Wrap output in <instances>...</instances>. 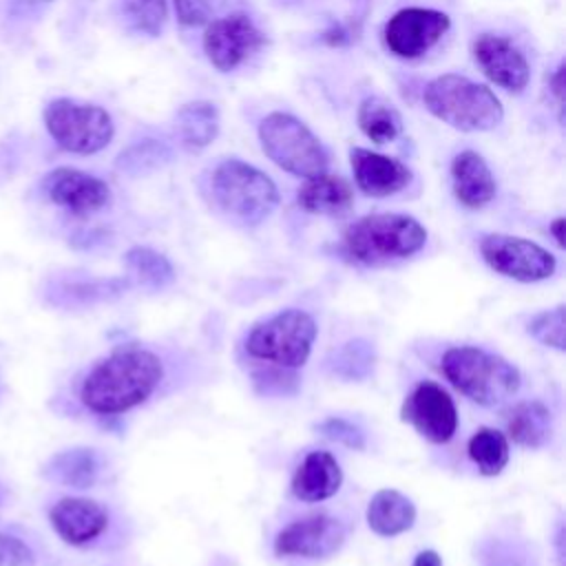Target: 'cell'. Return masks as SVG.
I'll list each match as a JSON object with an SVG mask.
<instances>
[{"mask_svg":"<svg viewBox=\"0 0 566 566\" xmlns=\"http://www.w3.org/2000/svg\"><path fill=\"white\" fill-rule=\"evenodd\" d=\"M356 119L365 137L371 139L374 144L394 142L402 126L398 111L380 97H365L358 106Z\"/></svg>","mask_w":566,"mask_h":566,"instance_id":"obj_27","label":"cell"},{"mask_svg":"<svg viewBox=\"0 0 566 566\" xmlns=\"http://www.w3.org/2000/svg\"><path fill=\"white\" fill-rule=\"evenodd\" d=\"M296 201L305 212L338 217L352 208L354 190L347 179L321 172L305 179V184L296 192Z\"/></svg>","mask_w":566,"mask_h":566,"instance_id":"obj_20","label":"cell"},{"mask_svg":"<svg viewBox=\"0 0 566 566\" xmlns=\"http://www.w3.org/2000/svg\"><path fill=\"white\" fill-rule=\"evenodd\" d=\"M265 44V35L245 13H232L212 20L203 33V51L208 62L221 71H234Z\"/></svg>","mask_w":566,"mask_h":566,"instance_id":"obj_11","label":"cell"},{"mask_svg":"<svg viewBox=\"0 0 566 566\" xmlns=\"http://www.w3.org/2000/svg\"><path fill=\"white\" fill-rule=\"evenodd\" d=\"M252 387L261 396H290L298 389L296 369L268 365L252 371Z\"/></svg>","mask_w":566,"mask_h":566,"instance_id":"obj_32","label":"cell"},{"mask_svg":"<svg viewBox=\"0 0 566 566\" xmlns=\"http://www.w3.org/2000/svg\"><path fill=\"white\" fill-rule=\"evenodd\" d=\"M451 27L447 13L424 7H407L394 13L385 24V44L398 57H418L427 53Z\"/></svg>","mask_w":566,"mask_h":566,"instance_id":"obj_12","label":"cell"},{"mask_svg":"<svg viewBox=\"0 0 566 566\" xmlns=\"http://www.w3.org/2000/svg\"><path fill=\"white\" fill-rule=\"evenodd\" d=\"M124 261H126L128 270L148 287L161 290V287L170 285L175 279L172 263L161 252H157L153 248L135 245L126 252Z\"/></svg>","mask_w":566,"mask_h":566,"instance_id":"obj_28","label":"cell"},{"mask_svg":"<svg viewBox=\"0 0 566 566\" xmlns=\"http://www.w3.org/2000/svg\"><path fill=\"white\" fill-rule=\"evenodd\" d=\"M119 9L133 31L150 38L161 33L168 15L166 0H119Z\"/></svg>","mask_w":566,"mask_h":566,"instance_id":"obj_29","label":"cell"},{"mask_svg":"<svg viewBox=\"0 0 566 566\" xmlns=\"http://www.w3.org/2000/svg\"><path fill=\"white\" fill-rule=\"evenodd\" d=\"M526 332L542 343L544 347L564 352V343H566V312L564 305H557L553 310H544L539 314H535L528 325Z\"/></svg>","mask_w":566,"mask_h":566,"instance_id":"obj_30","label":"cell"},{"mask_svg":"<svg viewBox=\"0 0 566 566\" xmlns=\"http://www.w3.org/2000/svg\"><path fill=\"white\" fill-rule=\"evenodd\" d=\"M451 186L455 199L471 210L484 208L495 197V177L475 150H462L451 161Z\"/></svg>","mask_w":566,"mask_h":566,"instance_id":"obj_18","label":"cell"},{"mask_svg":"<svg viewBox=\"0 0 566 566\" xmlns=\"http://www.w3.org/2000/svg\"><path fill=\"white\" fill-rule=\"evenodd\" d=\"M411 566H442V557H440L436 551L427 548V551H420V553L413 557V564H411Z\"/></svg>","mask_w":566,"mask_h":566,"instance_id":"obj_36","label":"cell"},{"mask_svg":"<svg viewBox=\"0 0 566 566\" xmlns=\"http://www.w3.org/2000/svg\"><path fill=\"white\" fill-rule=\"evenodd\" d=\"M164 378L161 358L144 347H122L102 358L84 376L80 400L102 416L124 413L146 402Z\"/></svg>","mask_w":566,"mask_h":566,"instance_id":"obj_1","label":"cell"},{"mask_svg":"<svg viewBox=\"0 0 566 566\" xmlns=\"http://www.w3.org/2000/svg\"><path fill=\"white\" fill-rule=\"evenodd\" d=\"M480 254L493 272L520 283L544 281L557 268L555 256L539 243L500 232L480 239Z\"/></svg>","mask_w":566,"mask_h":566,"instance_id":"obj_9","label":"cell"},{"mask_svg":"<svg viewBox=\"0 0 566 566\" xmlns=\"http://www.w3.org/2000/svg\"><path fill=\"white\" fill-rule=\"evenodd\" d=\"M365 520L376 535L396 537L413 526L416 506L405 493L396 489H380L371 495Z\"/></svg>","mask_w":566,"mask_h":566,"instance_id":"obj_21","label":"cell"},{"mask_svg":"<svg viewBox=\"0 0 566 566\" xmlns=\"http://www.w3.org/2000/svg\"><path fill=\"white\" fill-rule=\"evenodd\" d=\"M551 431V409L539 400L517 402L506 413V433L520 447L537 449L548 442Z\"/></svg>","mask_w":566,"mask_h":566,"instance_id":"obj_23","label":"cell"},{"mask_svg":"<svg viewBox=\"0 0 566 566\" xmlns=\"http://www.w3.org/2000/svg\"><path fill=\"white\" fill-rule=\"evenodd\" d=\"M376 363V349L367 338H349L325 358V367L332 376L343 380H363L371 374Z\"/></svg>","mask_w":566,"mask_h":566,"instance_id":"obj_25","label":"cell"},{"mask_svg":"<svg viewBox=\"0 0 566 566\" xmlns=\"http://www.w3.org/2000/svg\"><path fill=\"white\" fill-rule=\"evenodd\" d=\"M314 340V318L305 310L287 307L256 323L245 336L243 349L256 360L298 369L307 363Z\"/></svg>","mask_w":566,"mask_h":566,"instance_id":"obj_6","label":"cell"},{"mask_svg":"<svg viewBox=\"0 0 566 566\" xmlns=\"http://www.w3.org/2000/svg\"><path fill=\"white\" fill-rule=\"evenodd\" d=\"M343 484V471L329 451H310L296 467L290 489L301 502H321L332 497Z\"/></svg>","mask_w":566,"mask_h":566,"instance_id":"obj_19","label":"cell"},{"mask_svg":"<svg viewBox=\"0 0 566 566\" xmlns=\"http://www.w3.org/2000/svg\"><path fill=\"white\" fill-rule=\"evenodd\" d=\"M345 542V526L325 513L305 515L290 522L274 539V553L281 557L321 559L334 555Z\"/></svg>","mask_w":566,"mask_h":566,"instance_id":"obj_13","label":"cell"},{"mask_svg":"<svg viewBox=\"0 0 566 566\" xmlns=\"http://www.w3.org/2000/svg\"><path fill=\"white\" fill-rule=\"evenodd\" d=\"M210 186L214 203L243 226H259L279 203L274 181L241 159L221 161L212 172Z\"/></svg>","mask_w":566,"mask_h":566,"instance_id":"obj_5","label":"cell"},{"mask_svg":"<svg viewBox=\"0 0 566 566\" xmlns=\"http://www.w3.org/2000/svg\"><path fill=\"white\" fill-rule=\"evenodd\" d=\"M424 243V226L418 219L398 212L360 217L343 234V250L363 265H385L407 259L422 250Z\"/></svg>","mask_w":566,"mask_h":566,"instance_id":"obj_3","label":"cell"},{"mask_svg":"<svg viewBox=\"0 0 566 566\" xmlns=\"http://www.w3.org/2000/svg\"><path fill=\"white\" fill-rule=\"evenodd\" d=\"M51 526L71 546H84L97 539L108 526V513L102 504L86 497H62L49 511Z\"/></svg>","mask_w":566,"mask_h":566,"instance_id":"obj_16","label":"cell"},{"mask_svg":"<svg viewBox=\"0 0 566 566\" xmlns=\"http://www.w3.org/2000/svg\"><path fill=\"white\" fill-rule=\"evenodd\" d=\"M349 161L356 186L369 197H389L411 181V170L402 161L367 148H352Z\"/></svg>","mask_w":566,"mask_h":566,"instance_id":"obj_17","label":"cell"},{"mask_svg":"<svg viewBox=\"0 0 566 566\" xmlns=\"http://www.w3.org/2000/svg\"><path fill=\"white\" fill-rule=\"evenodd\" d=\"M219 133V111L212 102H188L175 113V135L186 150H201Z\"/></svg>","mask_w":566,"mask_h":566,"instance_id":"obj_22","label":"cell"},{"mask_svg":"<svg viewBox=\"0 0 566 566\" xmlns=\"http://www.w3.org/2000/svg\"><path fill=\"white\" fill-rule=\"evenodd\" d=\"M33 553L31 548L13 535L0 533V566H31Z\"/></svg>","mask_w":566,"mask_h":566,"instance_id":"obj_35","label":"cell"},{"mask_svg":"<svg viewBox=\"0 0 566 566\" xmlns=\"http://www.w3.org/2000/svg\"><path fill=\"white\" fill-rule=\"evenodd\" d=\"M564 226H566V221H564V217H555L553 221H551V234L555 237V243L559 245V248H564Z\"/></svg>","mask_w":566,"mask_h":566,"instance_id":"obj_38","label":"cell"},{"mask_svg":"<svg viewBox=\"0 0 566 566\" xmlns=\"http://www.w3.org/2000/svg\"><path fill=\"white\" fill-rule=\"evenodd\" d=\"M482 566H537L528 546L513 539H489L480 548Z\"/></svg>","mask_w":566,"mask_h":566,"instance_id":"obj_31","label":"cell"},{"mask_svg":"<svg viewBox=\"0 0 566 566\" xmlns=\"http://www.w3.org/2000/svg\"><path fill=\"white\" fill-rule=\"evenodd\" d=\"M551 88H553V95L557 97V102L562 104L564 99V66L559 64L551 77Z\"/></svg>","mask_w":566,"mask_h":566,"instance_id":"obj_37","label":"cell"},{"mask_svg":"<svg viewBox=\"0 0 566 566\" xmlns=\"http://www.w3.org/2000/svg\"><path fill=\"white\" fill-rule=\"evenodd\" d=\"M259 142L268 159L290 175L310 179L327 170V153L318 137L294 115L274 111L259 124Z\"/></svg>","mask_w":566,"mask_h":566,"instance_id":"obj_7","label":"cell"},{"mask_svg":"<svg viewBox=\"0 0 566 566\" xmlns=\"http://www.w3.org/2000/svg\"><path fill=\"white\" fill-rule=\"evenodd\" d=\"M44 126L60 148L75 155H93L106 148L115 133L113 119L102 106L69 97L51 99L44 106Z\"/></svg>","mask_w":566,"mask_h":566,"instance_id":"obj_8","label":"cell"},{"mask_svg":"<svg viewBox=\"0 0 566 566\" xmlns=\"http://www.w3.org/2000/svg\"><path fill=\"white\" fill-rule=\"evenodd\" d=\"M316 431H318L321 436H325L327 440L340 442V444H345V447H349V449H356V451L365 449V444H367L365 431H363L356 422H352V420H347V418H340V416L325 418L323 422L316 424Z\"/></svg>","mask_w":566,"mask_h":566,"instance_id":"obj_33","label":"cell"},{"mask_svg":"<svg viewBox=\"0 0 566 566\" xmlns=\"http://www.w3.org/2000/svg\"><path fill=\"white\" fill-rule=\"evenodd\" d=\"M422 99L433 117L464 133L491 130L504 117V108L491 88L458 73L433 77L424 86Z\"/></svg>","mask_w":566,"mask_h":566,"instance_id":"obj_4","label":"cell"},{"mask_svg":"<svg viewBox=\"0 0 566 566\" xmlns=\"http://www.w3.org/2000/svg\"><path fill=\"white\" fill-rule=\"evenodd\" d=\"M44 192L55 203L73 214H91L102 210L108 199V186L77 168H55L44 177Z\"/></svg>","mask_w":566,"mask_h":566,"instance_id":"obj_15","label":"cell"},{"mask_svg":"<svg viewBox=\"0 0 566 566\" xmlns=\"http://www.w3.org/2000/svg\"><path fill=\"white\" fill-rule=\"evenodd\" d=\"M400 416L433 444L449 442L458 429L455 402L449 391L433 380H422L413 387L402 402Z\"/></svg>","mask_w":566,"mask_h":566,"instance_id":"obj_10","label":"cell"},{"mask_svg":"<svg viewBox=\"0 0 566 566\" xmlns=\"http://www.w3.org/2000/svg\"><path fill=\"white\" fill-rule=\"evenodd\" d=\"M473 55L480 69L484 71V75L493 84L511 93H520L528 84V77H531L528 62L524 53L509 38L495 35V33H482L473 42Z\"/></svg>","mask_w":566,"mask_h":566,"instance_id":"obj_14","label":"cell"},{"mask_svg":"<svg viewBox=\"0 0 566 566\" xmlns=\"http://www.w3.org/2000/svg\"><path fill=\"white\" fill-rule=\"evenodd\" d=\"M442 376L480 407H497L520 389V371L506 358L473 345L449 347L440 358Z\"/></svg>","mask_w":566,"mask_h":566,"instance_id":"obj_2","label":"cell"},{"mask_svg":"<svg viewBox=\"0 0 566 566\" xmlns=\"http://www.w3.org/2000/svg\"><path fill=\"white\" fill-rule=\"evenodd\" d=\"M467 453L482 475H497L511 455L509 438L493 427H482L469 438Z\"/></svg>","mask_w":566,"mask_h":566,"instance_id":"obj_26","label":"cell"},{"mask_svg":"<svg viewBox=\"0 0 566 566\" xmlns=\"http://www.w3.org/2000/svg\"><path fill=\"white\" fill-rule=\"evenodd\" d=\"M44 475L71 489H88L99 475V455L86 447L60 451L44 467Z\"/></svg>","mask_w":566,"mask_h":566,"instance_id":"obj_24","label":"cell"},{"mask_svg":"<svg viewBox=\"0 0 566 566\" xmlns=\"http://www.w3.org/2000/svg\"><path fill=\"white\" fill-rule=\"evenodd\" d=\"M226 0H175V11L181 24L186 27H199L210 22Z\"/></svg>","mask_w":566,"mask_h":566,"instance_id":"obj_34","label":"cell"}]
</instances>
